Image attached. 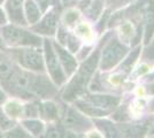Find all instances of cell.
I'll return each mask as SVG.
<instances>
[{
  "mask_svg": "<svg viewBox=\"0 0 154 138\" xmlns=\"http://www.w3.org/2000/svg\"><path fill=\"white\" fill-rule=\"evenodd\" d=\"M44 45V61H45V69L47 76L57 86H61L67 81V76L64 74L61 63L58 59V55L54 51L53 43L48 39L43 40Z\"/></svg>",
  "mask_w": 154,
  "mask_h": 138,
  "instance_id": "cell-5",
  "label": "cell"
},
{
  "mask_svg": "<svg viewBox=\"0 0 154 138\" xmlns=\"http://www.w3.org/2000/svg\"><path fill=\"white\" fill-rule=\"evenodd\" d=\"M7 98H8V94H7L6 91L4 90V87L0 85V106L2 105L5 101H6Z\"/></svg>",
  "mask_w": 154,
  "mask_h": 138,
  "instance_id": "cell-31",
  "label": "cell"
},
{
  "mask_svg": "<svg viewBox=\"0 0 154 138\" xmlns=\"http://www.w3.org/2000/svg\"><path fill=\"white\" fill-rule=\"evenodd\" d=\"M16 123H17V121H15L12 118H9L6 113L4 112L1 106H0V130L2 132L6 131L8 129H11L12 127H14Z\"/></svg>",
  "mask_w": 154,
  "mask_h": 138,
  "instance_id": "cell-24",
  "label": "cell"
},
{
  "mask_svg": "<svg viewBox=\"0 0 154 138\" xmlns=\"http://www.w3.org/2000/svg\"><path fill=\"white\" fill-rule=\"evenodd\" d=\"M94 123L101 129L106 138H122L117 128L107 120H94Z\"/></svg>",
  "mask_w": 154,
  "mask_h": 138,
  "instance_id": "cell-20",
  "label": "cell"
},
{
  "mask_svg": "<svg viewBox=\"0 0 154 138\" xmlns=\"http://www.w3.org/2000/svg\"><path fill=\"white\" fill-rule=\"evenodd\" d=\"M100 11H101V2L96 0L94 4H92V6H91V11H90L91 17L96 19L97 16L99 15V13H100Z\"/></svg>",
  "mask_w": 154,
  "mask_h": 138,
  "instance_id": "cell-27",
  "label": "cell"
},
{
  "mask_svg": "<svg viewBox=\"0 0 154 138\" xmlns=\"http://www.w3.org/2000/svg\"><path fill=\"white\" fill-rule=\"evenodd\" d=\"M145 59H149L154 61V43L151 45L149 48L146 50V52H145Z\"/></svg>",
  "mask_w": 154,
  "mask_h": 138,
  "instance_id": "cell-29",
  "label": "cell"
},
{
  "mask_svg": "<svg viewBox=\"0 0 154 138\" xmlns=\"http://www.w3.org/2000/svg\"><path fill=\"white\" fill-rule=\"evenodd\" d=\"M4 135H5V138H33L31 135L21 125L20 122H17V123L14 125V127H12L11 129L4 131Z\"/></svg>",
  "mask_w": 154,
  "mask_h": 138,
  "instance_id": "cell-21",
  "label": "cell"
},
{
  "mask_svg": "<svg viewBox=\"0 0 154 138\" xmlns=\"http://www.w3.org/2000/svg\"><path fill=\"white\" fill-rule=\"evenodd\" d=\"M58 105L52 100V99H45V100H39V118L43 120L44 122H54L59 120Z\"/></svg>",
  "mask_w": 154,
  "mask_h": 138,
  "instance_id": "cell-12",
  "label": "cell"
},
{
  "mask_svg": "<svg viewBox=\"0 0 154 138\" xmlns=\"http://www.w3.org/2000/svg\"><path fill=\"white\" fill-rule=\"evenodd\" d=\"M1 108L9 118L17 122L24 118V101L21 99L8 97L6 101L1 105Z\"/></svg>",
  "mask_w": 154,
  "mask_h": 138,
  "instance_id": "cell-11",
  "label": "cell"
},
{
  "mask_svg": "<svg viewBox=\"0 0 154 138\" xmlns=\"http://www.w3.org/2000/svg\"><path fill=\"white\" fill-rule=\"evenodd\" d=\"M39 118V100L24 101V118Z\"/></svg>",
  "mask_w": 154,
  "mask_h": 138,
  "instance_id": "cell-23",
  "label": "cell"
},
{
  "mask_svg": "<svg viewBox=\"0 0 154 138\" xmlns=\"http://www.w3.org/2000/svg\"><path fill=\"white\" fill-rule=\"evenodd\" d=\"M153 138H154V137H153Z\"/></svg>",
  "mask_w": 154,
  "mask_h": 138,
  "instance_id": "cell-40",
  "label": "cell"
},
{
  "mask_svg": "<svg viewBox=\"0 0 154 138\" xmlns=\"http://www.w3.org/2000/svg\"><path fill=\"white\" fill-rule=\"evenodd\" d=\"M58 28V19L57 14L53 11L47 13L45 17L40 22H37L36 24L31 26V31L37 35H45V36H53Z\"/></svg>",
  "mask_w": 154,
  "mask_h": 138,
  "instance_id": "cell-10",
  "label": "cell"
},
{
  "mask_svg": "<svg viewBox=\"0 0 154 138\" xmlns=\"http://www.w3.org/2000/svg\"><path fill=\"white\" fill-rule=\"evenodd\" d=\"M16 62L7 52L0 51V85H2L17 68Z\"/></svg>",
  "mask_w": 154,
  "mask_h": 138,
  "instance_id": "cell-14",
  "label": "cell"
},
{
  "mask_svg": "<svg viewBox=\"0 0 154 138\" xmlns=\"http://www.w3.org/2000/svg\"><path fill=\"white\" fill-rule=\"evenodd\" d=\"M19 122L33 138H43L46 130L45 122L43 120H40V118H22Z\"/></svg>",
  "mask_w": 154,
  "mask_h": 138,
  "instance_id": "cell-15",
  "label": "cell"
},
{
  "mask_svg": "<svg viewBox=\"0 0 154 138\" xmlns=\"http://www.w3.org/2000/svg\"><path fill=\"white\" fill-rule=\"evenodd\" d=\"M77 17H78V15H77L76 12L69 11L68 13H66V15H64V22H66V24H72L77 20Z\"/></svg>",
  "mask_w": 154,
  "mask_h": 138,
  "instance_id": "cell-28",
  "label": "cell"
},
{
  "mask_svg": "<svg viewBox=\"0 0 154 138\" xmlns=\"http://www.w3.org/2000/svg\"><path fill=\"white\" fill-rule=\"evenodd\" d=\"M7 53L12 57L17 66L26 70L40 74L46 72L44 52L39 47H12Z\"/></svg>",
  "mask_w": 154,
  "mask_h": 138,
  "instance_id": "cell-4",
  "label": "cell"
},
{
  "mask_svg": "<svg viewBox=\"0 0 154 138\" xmlns=\"http://www.w3.org/2000/svg\"><path fill=\"white\" fill-rule=\"evenodd\" d=\"M8 22V17H7V14L2 11V8L0 7V26H4L7 24Z\"/></svg>",
  "mask_w": 154,
  "mask_h": 138,
  "instance_id": "cell-30",
  "label": "cell"
},
{
  "mask_svg": "<svg viewBox=\"0 0 154 138\" xmlns=\"http://www.w3.org/2000/svg\"><path fill=\"white\" fill-rule=\"evenodd\" d=\"M149 92H151V93H154V85H152L149 87Z\"/></svg>",
  "mask_w": 154,
  "mask_h": 138,
  "instance_id": "cell-35",
  "label": "cell"
},
{
  "mask_svg": "<svg viewBox=\"0 0 154 138\" xmlns=\"http://www.w3.org/2000/svg\"><path fill=\"white\" fill-rule=\"evenodd\" d=\"M0 36L2 43L8 47H40L43 39L33 31L26 30L16 24H6L0 28Z\"/></svg>",
  "mask_w": 154,
  "mask_h": 138,
  "instance_id": "cell-3",
  "label": "cell"
},
{
  "mask_svg": "<svg viewBox=\"0 0 154 138\" xmlns=\"http://www.w3.org/2000/svg\"><path fill=\"white\" fill-rule=\"evenodd\" d=\"M24 16H26V23L29 26H33L39 21L42 16L40 8L38 4L35 0H26L24 2Z\"/></svg>",
  "mask_w": 154,
  "mask_h": 138,
  "instance_id": "cell-16",
  "label": "cell"
},
{
  "mask_svg": "<svg viewBox=\"0 0 154 138\" xmlns=\"http://www.w3.org/2000/svg\"><path fill=\"white\" fill-rule=\"evenodd\" d=\"M99 54H100V50L98 48L81 65L79 69H77L76 74L69 81L64 91L62 92V99L64 101L72 103L85 92L86 86L97 68L98 61H99Z\"/></svg>",
  "mask_w": 154,
  "mask_h": 138,
  "instance_id": "cell-2",
  "label": "cell"
},
{
  "mask_svg": "<svg viewBox=\"0 0 154 138\" xmlns=\"http://www.w3.org/2000/svg\"><path fill=\"white\" fill-rule=\"evenodd\" d=\"M61 124L67 130H70L75 133H82L88 131L91 128V122L83 114L71 106H64L61 113Z\"/></svg>",
  "mask_w": 154,
  "mask_h": 138,
  "instance_id": "cell-6",
  "label": "cell"
},
{
  "mask_svg": "<svg viewBox=\"0 0 154 138\" xmlns=\"http://www.w3.org/2000/svg\"><path fill=\"white\" fill-rule=\"evenodd\" d=\"M89 138H101V137H100V136H99L98 133H92V135H91V136Z\"/></svg>",
  "mask_w": 154,
  "mask_h": 138,
  "instance_id": "cell-33",
  "label": "cell"
},
{
  "mask_svg": "<svg viewBox=\"0 0 154 138\" xmlns=\"http://www.w3.org/2000/svg\"><path fill=\"white\" fill-rule=\"evenodd\" d=\"M1 41H2V40H1V38H0V46H1V45H4V43H1Z\"/></svg>",
  "mask_w": 154,
  "mask_h": 138,
  "instance_id": "cell-37",
  "label": "cell"
},
{
  "mask_svg": "<svg viewBox=\"0 0 154 138\" xmlns=\"http://www.w3.org/2000/svg\"><path fill=\"white\" fill-rule=\"evenodd\" d=\"M23 1L24 0H7L6 14L8 20L13 24L24 26H26V20L23 13Z\"/></svg>",
  "mask_w": 154,
  "mask_h": 138,
  "instance_id": "cell-9",
  "label": "cell"
},
{
  "mask_svg": "<svg viewBox=\"0 0 154 138\" xmlns=\"http://www.w3.org/2000/svg\"><path fill=\"white\" fill-rule=\"evenodd\" d=\"M128 48L122 45L117 39H112L103 51V60H101V69L108 70L114 67L124 57Z\"/></svg>",
  "mask_w": 154,
  "mask_h": 138,
  "instance_id": "cell-7",
  "label": "cell"
},
{
  "mask_svg": "<svg viewBox=\"0 0 154 138\" xmlns=\"http://www.w3.org/2000/svg\"><path fill=\"white\" fill-rule=\"evenodd\" d=\"M146 29H145V43L148 44L154 32V1H149L146 9Z\"/></svg>",
  "mask_w": 154,
  "mask_h": 138,
  "instance_id": "cell-19",
  "label": "cell"
},
{
  "mask_svg": "<svg viewBox=\"0 0 154 138\" xmlns=\"http://www.w3.org/2000/svg\"><path fill=\"white\" fill-rule=\"evenodd\" d=\"M8 97L28 100H45L57 97L58 86L44 74L33 72L17 67L2 84Z\"/></svg>",
  "mask_w": 154,
  "mask_h": 138,
  "instance_id": "cell-1",
  "label": "cell"
},
{
  "mask_svg": "<svg viewBox=\"0 0 154 138\" xmlns=\"http://www.w3.org/2000/svg\"><path fill=\"white\" fill-rule=\"evenodd\" d=\"M66 45L68 46V48H69L70 52H77V51H78V47H79V40L77 39L75 36L68 35Z\"/></svg>",
  "mask_w": 154,
  "mask_h": 138,
  "instance_id": "cell-26",
  "label": "cell"
},
{
  "mask_svg": "<svg viewBox=\"0 0 154 138\" xmlns=\"http://www.w3.org/2000/svg\"><path fill=\"white\" fill-rule=\"evenodd\" d=\"M0 138H5V135H4V132L0 130Z\"/></svg>",
  "mask_w": 154,
  "mask_h": 138,
  "instance_id": "cell-36",
  "label": "cell"
},
{
  "mask_svg": "<svg viewBox=\"0 0 154 138\" xmlns=\"http://www.w3.org/2000/svg\"><path fill=\"white\" fill-rule=\"evenodd\" d=\"M85 101L90 103L91 105L96 106L100 109L108 111L110 112V109H113L114 107L119 105L120 103V98L117 97H113V96H101V94H94V96H86L84 98Z\"/></svg>",
  "mask_w": 154,
  "mask_h": 138,
  "instance_id": "cell-13",
  "label": "cell"
},
{
  "mask_svg": "<svg viewBox=\"0 0 154 138\" xmlns=\"http://www.w3.org/2000/svg\"><path fill=\"white\" fill-rule=\"evenodd\" d=\"M110 2H116V4H122V2H124V1H127V0H109Z\"/></svg>",
  "mask_w": 154,
  "mask_h": 138,
  "instance_id": "cell-32",
  "label": "cell"
},
{
  "mask_svg": "<svg viewBox=\"0 0 154 138\" xmlns=\"http://www.w3.org/2000/svg\"><path fill=\"white\" fill-rule=\"evenodd\" d=\"M53 47H54V51L58 55V59L61 63V67L63 69L66 76H70L74 72H76L77 68V61L76 59L71 55L70 53L68 52L62 45H60L59 43L54 41L53 43Z\"/></svg>",
  "mask_w": 154,
  "mask_h": 138,
  "instance_id": "cell-8",
  "label": "cell"
},
{
  "mask_svg": "<svg viewBox=\"0 0 154 138\" xmlns=\"http://www.w3.org/2000/svg\"><path fill=\"white\" fill-rule=\"evenodd\" d=\"M4 1H5V0H0V5H1V4L4 2Z\"/></svg>",
  "mask_w": 154,
  "mask_h": 138,
  "instance_id": "cell-38",
  "label": "cell"
},
{
  "mask_svg": "<svg viewBox=\"0 0 154 138\" xmlns=\"http://www.w3.org/2000/svg\"><path fill=\"white\" fill-rule=\"evenodd\" d=\"M67 130L62 124H51L47 127L43 138H66Z\"/></svg>",
  "mask_w": 154,
  "mask_h": 138,
  "instance_id": "cell-22",
  "label": "cell"
},
{
  "mask_svg": "<svg viewBox=\"0 0 154 138\" xmlns=\"http://www.w3.org/2000/svg\"><path fill=\"white\" fill-rule=\"evenodd\" d=\"M120 129L125 138H143L147 131V128L140 124H121Z\"/></svg>",
  "mask_w": 154,
  "mask_h": 138,
  "instance_id": "cell-17",
  "label": "cell"
},
{
  "mask_svg": "<svg viewBox=\"0 0 154 138\" xmlns=\"http://www.w3.org/2000/svg\"><path fill=\"white\" fill-rule=\"evenodd\" d=\"M152 133H154V128H153V130H152Z\"/></svg>",
  "mask_w": 154,
  "mask_h": 138,
  "instance_id": "cell-39",
  "label": "cell"
},
{
  "mask_svg": "<svg viewBox=\"0 0 154 138\" xmlns=\"http://www.w3.org/2000/svg\"><path fill=\"white\" fill-rule=\"evenodd\" d=\"M151 111H154V100L151 103Z\"/></svg>",
  "mask_w": 154,
  "mask_h": 138,
  "instance_id": "cell-34",
  "label": "cell"
},
{
  "mask_svg": "<svg viewBox=\"0 0 154 138\" xmlns=\"http://www.w3.org/2000/svg\"><path fill=\"white\" fill-rule=\"evenodd\" d=\"M139 51H140V48H136L135 51H132L131 54L129 55V58L124 62L122 63V66H121V69L123 70H125V72H129L130 69H131V66L135 63L136 59L138 58V55H139Z\"/></svg>",
  "mask_w": 154,
  "mask_h": 138,
  "instance_id": "cell-25",
  "label": "cell"
},
{
  "mask_svg": "<svg viewBox=\"0 0 154 138\" xmlns=\"http://www.w3.org/2000/svg\"><path fill=\"white\" fill-rule=\"evenodd\" d=\"M75 106H76L77 109L82 111L83 113L88 114V115H91V116H103V115H107L109 114L108 111H105V109H100L96 106L91 105L90 103L85 101V100H78L76 99L75 101Z\"/></svg>",
  "mask_w": 154,
  "mask_h": 138,
  "instance_id": "cell-18",
  "label": "cell"
}]
</instances>
